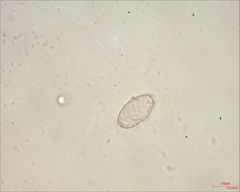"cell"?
<instances>
[{
  "label": "cell",
  "mask_w": 240,
  "mask_h": 192,
  "mask_svg": "<svg viewBox=\"0 0 240 192\" xmlns=\"http://www.w3.org/2000/svg\"><path fill=\"white\" fill-rule=\"evenodd\" d=\"M154 104L150 95L138 96L128 102L119 113L118 122L123 128H133L146 118L151 112Z\"/></svg>",
  "instance_id": "cell-1"
}]
</instances>
